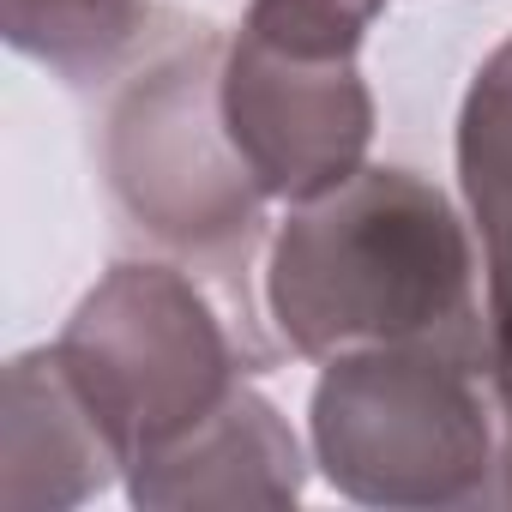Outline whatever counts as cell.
<instances>
[{"mask_svg": "<svg viewBox=\"0 0 512 512\" xmlns=\"http://www.w3.org/2000/svg\"><path fill=\"white\" fill-rule=\"evenodd\" d=\"M266 314L308 362L422 344L488 368L470 229L428 175L392 163L290 205L266 247Z\"/></svg>", "mask_w": 512, "mask_h": 512, "instance_id": "obj_1", "label": "cell"}, {"mask_svg": "<svg viewBox=\"0 0 512 512\" xmlns=\"http://www.w3.org/2000/svg\"><path fill=\"white\" fill-rule=\"evenodd\" d=\"M223 43L211 25L175 19L145 37L109 79L97 133L103 187L133 235L205 272L223 302L253 320V253L266 241V187L247 175L223 127Z\"/></svg>", "mask_w": 512, "mask_h": 512, "instance_id": "obj_2", "label": "cell"}, {"mask_svg": "<svg viewBox=\"0 0 512 512\" xmlns=\"http://www.w3.org/2000/svg\"><path fill=\"white\" fill-rule=\"evenodd\" d=\"M320 476L362 506L440 512L494 500L500 404L482 362L398 344L320 362L308 404Z\"/></svg>", "mask_w": 512, "mask_h": 512, "instance_id": "obj_3", "label": "cell"}, {"mask_svg": "<svg viewBox=\"0 0 512 512\" xmlns=\"http://www.w3.org/2000/svg\"><path fill=\"white\" fill-rule=\"evenodd\" d=\"M103 404L127 470L211 422L272 350L235 302H217L181 260L109 266L55 338Z\"/></svg>", "mask_w": 512, "mask_h": 512, "instance_id": "obj_4", "label": "cell"}, {"mask_svg": "<svg viewBox=\"0 0 512 512\" xmlns=\"http://www.w3.org/2000/svg\"><path fill=\"white\" fill-rule=\"evenodd\" d=\"M386 0H247L223 43V127L278 205L332 193L368 163L374 91L362 37Z\"/></svg>", "mask_w": 512, "mask_h": 512, "instance_id": "obj_5", "label": "cell"}, {"mask_svg": "<svg viewBox=\"0 0 512 512\" xmlns=\"http://www.w3.org/2000/svg\"><path fill=\"white\" fill-rule=\"evenodd\" d=\"M127 476V452L61 344L7 362L0 404V506L67 512Z\"/></svg>", "mask_w": 512, "mask_h": 512, "instance_id": "obj_6", "label": "cell"}, {"mask_svg": "<svg viewBox=\"0 0 512 512\" xmlns=\"http://www.w3.org/2000/svg\"><path fill=\"white\" fill-rule=\"evenodd\" d=\"M308 488V452L284 410L241 386L211 422L127 470V494L145 512H229V506H296Z\"/></svg>", "mask_w": 512, "mask_h": 512, "instance_id": "obj_7", "label": "cell"}, {"mask_svg": "<svg viewBox=\"0 0 512 512\" xmlns=\"http://www.w3.org/2000/svg\"><path fill=\"white\" fill-rule=\"evenodd\" d=\"M458 187L482 235L488 380L512 374V37L476 67L458 109Z\"/></svg>", "mask_w": 512, "mask_h": 512, "instance_id": "obj_8", "label": "cell"}, {"mask_svg": "<svg viewBox=\"0 0 512 512\" xmlns=\"http://www.w3.org/2000/svg\"><path fill=\"white\" fill-rule=\"evenodd\" d=\"M151 0H0L7 43L67 85H109L151 37Z\"/></svg>", "mask_w": 512, "mask_h": 512, "instance_id": "obj_9", "label": "cell"}, {"mask_svg": "<svg viewBox=\"0 0 512 512\" xmlns=\"http://www.w3.org/2000/svg\"><path fill=\"white\" fill-rule=\"evenodd\" d=\"M494 386V404H500V440L512 446V374L506 380H488Z\"/></svg>", "mask_w": 512, "mask_h": 512, "instance_id": "obj_10", "label": "cell"}]
</instances>
